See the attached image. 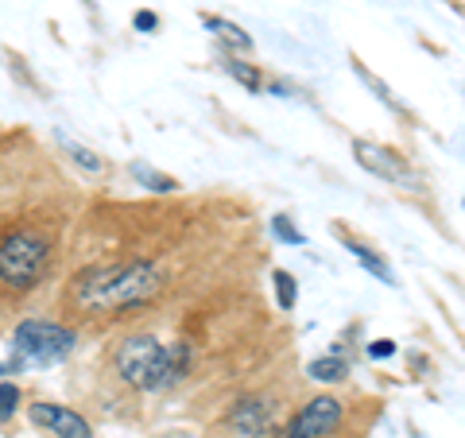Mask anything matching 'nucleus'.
Instances as JSON below:
<instances>
[{
	"label": "nucleus",
	"instance_id": "nucleus-1",
	"mask_svg": "<svg viewBox=\"0 0 465 438\" xmlns=\"http://www.w3.org/2000/svg\"><path fill=\"white\" fill-rule=\"evenodd\" d=\"M163 272L152 260H105L90 264L70 280V303L82 314H124L148 306L163 291Z\"/></svg>",
	"mask_w": 465,
	"mask_h": 438
},
{
	"label": "nucleus",
	"instance_id": "nucleus-2",
	"mask_svg": "<svg viewBox=\"0 0 465 438\" xmlns=\"http://www.w3.org/2000/svg\"><path fill=\"white\" fill-rule=\"evenodd\" d=\"M113 369L124 384L143 388V392H159L186 376V369H191V349L183 342H174L167 349L163 342H155L152 333H136V338H124L116 345Z\"/></svg>",
	"mask_w": 465,
	"mask_h": 438
},
{
	"label": "nucleus",
	"instance_id": "nucleus-3",
	"mask_svg": "<svg viewBox=\"0 0 465 438\" xmlns=\"http://www.w3.org/2000/svg\"><path fill=\"white\" fill-rule=\"evenodd\" d=\"M51 264V241L39 229H16L0 241V284L12 291H27L43 280Z\"/></svg>",
	"mask_w": 465,
	"mask_h": 438
},
{
	"label": "nucleus",
	"instance_id": "nucleus-4",
	"mask_svg": "<svg viewBox=\"0 0 465 438\" xmlns=\"http://www.w3.org/2000/svg\"><path fill=\"white\" fill-rule=\"evenodd\" d=\"M12 349L24 364H58L78 349V333L51 318H27L12 333Z\"/></svg>",
	"mask_w": 465,
	"mask_h": 438
},
{
	"label": "nucleus",
	"instance_id": "nucleus-5",
	"mask_svg": "<svg viewBox=\"0 0 465 438\" xmlns=\"http://www.w3.org/2000/svg\"><path fill=\"white\" fill-rule=\"evenodd\" d=\"M353 155H357L361 167L376 174V179H384L391 186H403V191H415V186H419L415 167L407 164L400 152L381 148V144H372V140H353Z\"/></svg>",
	"mask_w": 465,
	"mask_h": 438
},
{
	"label": "nucleus",
	"instance_id": "nucleus-6",
	"mask_svg": "<svg viewBox=\"0 0 465 438\" xmlns=\"http://www.w3.org/2000/svg\"><path fill=\"white\" fill-rule=\"evenodd\" d=\"M341 427V400L333 396H314L299 407L280 438H326Z\"/></svg>",
	"mask_w": 465,
	"mask_h": 438
},
{
	"label": "nucleus",
	"instance_id": "nucleus-7",
	"mask_svg": "<svg viewBox=\"0 0 465 438\" xmlns=\"http://www.w3.org/2000/svg\"><path fill=\"white\" fill-rule=\"evenodd\" d=\"M27 415H32L35 427H47L58 438H94L90 423H85L78 412L63 407V403H32L27 407Z\"/></svg>",
	"mask_w": 465,
	"mask_h": 438
},
{
	"label": "nucleus",
	"instance_id": "nucleus-8",
	"mask_svg": "<svg viewBox=\"0 0 465 438\" xmlns=\"http://www.w3.org/2000/svg\"><path fill=\"white\" fill-rule=\"evenodd\" d=\"M229 423H232V431H237L241 438H260V434L272 431V415H268V407L260 400L237 403L232 407V415H229Z\"/></svg>",
	"mask_w": 465,
	"mask_h": 438
},
{
	"label": "nucleus",
	"instance_id": "nucleus-9",
	"mask_svg": "<svg viewBox=\"0 0 465 438\" xmlns=\"http://www.w3.org/2000/svg\"><path fill=\"white\" fill-rule=\"evenodd\" d=\"M202 24H206L222 43H229L232 51H241V55H249V51H252V35L244 32L241 24H232V20H225V16H202Z\"/></svg>",
	"mask_w": 465,
	"mask_h": 438
},
{
	"label": "nucleus",
	"instance_id": "nucleus-10",
	"mask_svg": "<svg viewBox=\"0 0 465 438\" xmlns=\"http://www.w3.org/2000/svg\"><path fill=\"white\" fill-rule=\"evenodd\" d=\"M345 373H349V364L338 353L318 357V361L307 364V376H311V381H318V384H338V381H345Z\"/></svg>",
	"mask_w": 465,
	"mask_h": 438
},
{
	"label": "nucleus",
	"instance_id": "nucleus-11",
	"mask_svg": "<svg viewBox=\"0 0 465 438\" xmlns=\"http://www.w3.org/2000/svg\"><path fill=\"white\" fill-rule=\"evenodd\" d=\"M222 70H225L232 82H241L249 94H260V90H264V75H260L252 63H241V58H232V55H229L225 63H222Z\"/></svg>",
	"mask_w": 465,
	"mask_h": 438
},
{
	"label": "nucleus",
	"instance_id": "nucleus-12",
	"mask_svg": "<svg viewBox=\"0 0 465 438\" xmlns=\"http://www.w3.org/2000/svg\"><path fill=\"white\" fill-rule=\"evenodd\" d=\"M349 253H353V260L361 268H369L376 280H384V284H391V268H388V260L384 256H376L369 244H361V241H349Z\"/></svg>",
	"mask_w": 465,
	"mask_h": 438
},
{
	"label": "nucleus",
	"instance_id": "nucleus-13",
	"mask_svg": "<svg viewBox=\"0 0 465 438\" xmlns=\"http://www.w3.org/2000/svg\"><path fill=\"white\" fill-rule=\"evenodd\" d=\"M272 284H275V299H280L283 311H295V303H299V284H295V275L280 268V272L272 275Z\"/></svg>",
	"mask_w": 465,
	"mask_h": 438
},
{
	"label": "nucleus",
	"instance_id": "nucleus-14",
	"mask_svg": "<svg viewBox=\"0 0 465 438\" xmlns=\"http://www.w3.org/2000/svg\"><path fill=\"white\" fill-rule=\"evenodd\" d=\"M58 144H63V148L70 152V159H74V164H82L85 171H101V167H105V159H101L97 152H90L85 144H74V140L63 136V133H58Z\"/></svg>",
	"mask_w": 465,
	"mask_h": 438
},
{
	"label": "nucleus",
	"instance_id": "nucleus-15",
	"mask_svg": "<svg viewBox=\"0 0 465 438\" xmlns=\"http://www.w3.org/2000/svg\"><path fill=\"white\" fill-rule=\"evenodd\" d=\"M133 174L140 183H148V191H155V194H167V191H174V179H167V174H159V171H152L148 164H133Z\"/></svg>",
	"mask_w": 465,
	"mask_h": 438
},
{
	"label": "nucleus",
	"instance_id": "nucleus-16",
	"mask_svg": "<svg viewBox=\"0 0 465 438\" xmlns=\"http://www.w3.org/2000/svg\"><path fill=\"white\" fill-rule=\"evenodd\" d=\"M353 70H357V75H361V78H365V85H369V90H372L376 97H381V101H384V105H391V109H396V113H403V105H400V101H396V97H391V90H388V85H384L381 78H376V75H369V70H365V66H361V58H353Z\"/></svg>",
	"mask_w": 465,
	"mask_h": 438
},
{
	"label": "nucleus",
	"instance_id": "nucleus-17",
	"mask_svg": "<svg viewBox=\"0 0 465 438\" xmlns=\"http://www.w3.org/2000/svg\"><path fill=\"white\" fill-rule=\"evenodd\" d=\"M272 233H275V237H280L283 244H307V237H302V233L287 222V214H275V217H272Z\"/></svg>",
	"mask_w": 465,
	"mask_h": 438
},
{
	"label": "nucleus",
	"instance_id": "nucleus-18",
	"mask_svg": "<svg viewBox=\"0 0 465 438\" xmlns=\"http://www.w3.org/2000/svg\"><path fill=\"white\" fill-rule=\"evenodd\" d=\"M16 407H20V388L16 384H0V423H8L12 415H16Z\"/></svg>",
	"mask_w": 465,
	"mask_h": 438
},
{
	"label": "nucleus",
	"instance_id": "nucleus-19",
	"mask_svg": "<svg viewBox=\"0 0 465 438\" xmlns=\"http://www.w3.org/2000/svg\"><path fill=\"white\" fill-rule=\"evenodd\" d=\"M369 357H372V361L396 357V342H388V338H381V342H372V345H369Z\"/></svg>",
	"mask_w": 465,
	"mask_h": 438
},
{
	"label": "nucleus",
	"instance_id": "nucleus-20",
	"mask_svg": "<svg viewBox=\"0 0 465 438\" xmlns=\"http://www.w3.org/2000/svg\"><path fill=\"white\" fill-rule=\"evenodd\" d=\"M133 24H136V32H155V27H159V16L143 8V12H136V16H133Z\"/></svg>",
	"mask_w": 465,
	"mask_h": 438
},
{
	"label": "nucleus",
	"instance_id": "nucleus-21",
	"mask_svg": "<svg viewBox=\"0 0 465 438\" xmlns=\"http://www.w3.org/2000/svg\"><path fill=\"white\" fill-rule=\"evenodd\" d=\"M0 373H5V364H0Z\"/></svg>",
	"mask_w": 465,
	"mask_h": 438
}]
</instances>
